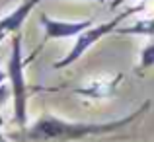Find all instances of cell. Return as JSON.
I'll list each match as a JSON object with an SVG mask.
<instances>
[{
	"mask_svg": "<svg viewBox=\"0 0 154 142\" xmlns=\"http://www.w3.org/2000/svg\"><path fill=\"white\" fill-rule=\"evenodd\" d=\"M154 66V41L148 43L146 47L140 51V59H139V74L148 68Z\"/></svg>",
	"mask_w": 154,
	"mask_h": 142,
	"instance_id": "52a82bcc",
	"label": "cell"
},
{
	"mask_svg": "<svg viewBox=\"0 0 154 142\" xmlns=\"http://www.w3.org/2000/svg\"><path fill=\"white\" fill-rule=\"evenodd\" d=\"M117 33L121 35H143V37H152L154 35V16L144 20H137L133 26L117 27Z\"/></svg>",
	"mask_w": 154,
	"mask_h": 142,
	"instance_id": "8992f818",
	"label": "cell"
},
{
	"mask_svg": "<svg viewBox=\"0 0 154 142\" xmlns=\"http://www.w3.org/2000/svg\"><path fill=\"white\" fill-rule=\"evenodd\" d=\"M137 10H139V8L125 10V12H121L119 16H115L113 20H109V22L98 23V26H92V27H88L86 31H82V33L76 37V41H74V45H72V49L68 51V55L63 56L60 60H57V62H55V68H57V70H60V68H66V66H70L72 62H76V60H78L80 56H82L92 45H96L100 39H103L105 35H109V33H113V31H117L119 23L123 22L125 18H129L131 14H135Z\"/></svg>",
	"mask_w": 154,
	"mask_h": 142,
	"instance_id": "3957f363",
	"label": "cell"
},
{
	"mask_svg": "<svg viewBox=\"0 0 154 142\" xmlns=\"http://www.w3.org/2000/svg\"><path fill=\"white\" fill-rule=\"evenodd\" d=\"M2 37H4V35H0V41H2Z\"/></svg>",
	"mask_w": 154,
	"mask_h": 142,
	"instance_id": "8fae6325",
	"label": "cell"
},
{
	"mask_svg": "<svg viewBox=\"0 0 154 142\" xmlns=\"http://www.w3.org/2000/svg\"><path fill=\"white\" fill-rule=\"evenodd\" d=\"M6 80H8V72H2V70H0V101H4L8 94H12L10 82L6 84Z\"/></svg>",
	"mask_w": 154,
	"mask_h": 142,
	"instance_id": "ba28073f",
	"label": "cell"
},
{
	"mask_svg": "<svg viewBox=\"0 0 154 142\" xmlns=\"http://www.w3.org/2000/svg\"><path fill=\"white\" fill-rule=\"evenodd\" d=\"M39 2H41V0H39ZM96 2H102V0H96Z\"/></svg>",
	"mask_w": 154,
	"mask_h": 142,
	"instance_id": "30bf717a",
	"label": "cell"
},
{
	"mask_svg": "<svg viewBox=\"0 0 154 142\" xmlns=\"http://www.w3.org/2000/svg\"><path fill=\"white\" fill-rule=\"evenodd\" d=\"M125 2H127V0H111V4H109V6H111V10H113V8L121 6V4H125Z\"/></svg>",
	"mask_w": 154,
	"mask_h": 142,
	"instance_id": "9c48e42d",
	"label": "cell"
},
{
	"mask_svg": "<svg viewBox=\"0 0 154 142\" xmlns=\"http://www.w3.org/2000/svg\"><path fill=\"white\" fill-rule=\"evenodd\" d=\"M150 107V101H144L140 107H137L133 113L113 121H103V123H90V121H68L60 119L57 115H41L29 128L26 131V138L35 140V142H72L80 140L86 136H98V134H107L115 132L121 128H127L133 121H137L140 115L146 113Z\"/></svg>",
	"mask_w": 154,
	"mask_h": 142,
	"instance_id": "6da1fadb",
	"label": "cell"
},
{
	"mask_svg": "<svg viewBox=\"0 0 154 142\" xmlns=\"http://www.w3.org/2000/svg\"><path fill=\"white\" fill-rule=\"evenodd\" d=\"M23 49H22V35H12V47L8 56V82L12 88V99H14V121L20 128H26L27 125V84L23 74Z\"/></svg>",
	"mask_w": 154,
	"mask_h": 142,
	"instance_id": "7a4b0ae2",
	"label": "cell"
},
{
	"mask_svg": "<svg viewBox=\"0 0 154 142\" xmlns=\"http://www.w3.org/2000/svg\"><path fill=\"white\" fill-rule=\"evenodd\" d=\"M45 31V39L53 41V39H68V37H78L82 31L94 26L92 20H80V22H63V20L49 18L47 14H41L39 18Z\"/></svg>",
	"mask_w": 154,
	"mask_h": 142,
	"instance_id": "277c9868",
	"label": "cell"
},
{
	"mask_svg": "<svg viewBox=\"0 0 154 142\" xmlns=\"http://www.w3.org/2000/svg\"><path fill=\"white\" fill-rule=\"evenodd\" d=\"M39 4V0H23L14 12H10L8 16H4L0 20V35H6V33H18L20 27L23 26V22L27 20V16L31 14L35 6Z\"/></svg>",
	"mask_w": 154,
	"mask_h": 142,
	"instance_id": "5b68a950",
	"label": "cell"
}]
</instances>
